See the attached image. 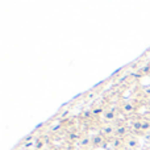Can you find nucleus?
Wrapping results in <instances>:
<instances>
[{
    "mask_svg": "<svg viewBox=\"0 0 150 150\" xmlns=\"http://www.w3.org/2000/svg\"><path fill=\"white\" fill-rule=\"evenodd\" d=\"M145 99L142 98V95H141L140 92H138V96H133V98H128V99H124L121 98L119 100V111L120 113H121L122 119L125 120H129L132 119V117L137 116V112L138 109H140V107L144 103H145Z\"/></svg>",
    "mask_w": 150,
    "mask_h": 150,
    "instance_id": "1",
    "label": "nucleus"
},
{
    "mask_svg": "<svg viewBox=\"0 0 150 150\" xmlns=\"http://www.w3.org/2000/svg\"><path fill=\"white\" fill-rule=\"evenodd\" d=\"M98 133H100L103 137H105V140L111 141L116 137V122H101L98 128Z\"/></svg>",
    "mask_w": 150,
    "mask_h": 150,
    "instance_id": "2",
    "label": "nucleus"
},
{
    "mask_svg": "<svg viewBox=\"0 0 150 150\" xmlns=\"http://www.w3.org/2000/svg\"><path fill=\"white\" fill-rule=\"evenodd\" d=\"M132 134V130H130V125L128 122V120L121 119L116 122V137L119 138H127L128 136Z\"/></svg>",
    "mask_w": 150,
    "mask_h": 150,
    "instance_id": "3",
    "label": "nucleus"
},
{
    "mask_svg": "<svg viewBox=\"0 0 150 150\" xmlns=\"http://www.w3.org/2000/svg\"><path fill=\"white\" fill-rule=\"evenodd\" d=\"M79 150H92V136L88 133V130H83L79 141L76 142Z\"/></svg>",
    "mask_w": 150,
    "mask_h": 150,
    "instance_id": "4",
    "label": "nucleus"
},
{
    "mask_svg": "<svg viewBox=\"0 0 150 150\" xmlns=\"http://www.w3.org/2000/svg\"><path fill=\"white\" fill-rule=\"evenodd\" d=\"M130 125V130H132V134L138 136V137H142L144 136V130H142V124H141V115L132 117V119L128 120Z\"/></svg>",
    "mask_w": 150,
    "mask_h": 150,
    "instance_id": "5",
    "label": "nucleus"
},
{
    "mask_svg": "<svg viewBox=\"0 0 150 150\" xmlns=\"http://www.w3.org/2000/svg\"><path fill=\"white\" fill-rule=\"evenodd\" d=\"M82 133H83L82 127L71 128V129H69L67 133H66V137H65V140H63V142L65 144H76L78 141H79Z\"/></svg>",
    "mask_w": 150,
    "mask_h": 150,
    "instance_id": "6",
    "label": "nucleus"
},
{
    "mask_svg": "<svg viewBox=\"0 0 150 150\" xmlns=\"http://www.w3.org/2000/svg\"><path fill=\"white\" fill-rule=\"evenodd\" d=\"M141 141L138 136L130 134L125 138V150H140Z\"/></svg>",
    "mask_w": 150,
    "mask_h": 150,
    "instance_id": "7",
    "label": "nucleus"
},
{
    "mask_svg": "<svg viewBox=\"0 0 150 150\" xmlns=\"http://www.w3.org/2000/svg\"><path fill=\"white\" fill-rule=\"evenodd\" d=\"M105 137L100 134V133H95L92 134V150H98V149H103V146L107 144Z\"/></svg>",
    "mask_w": 150,
    "mask_h": 150,
    "instance_id": "8",
    "label": "nucleus"
},
{
    "mask_svg": "<svg viewBox=\"0 0 150 150\" xmlns=\"http://www.w3.org/2000/svg\"><path fill=\"white\" fill-rule=\"evenodd\" d=\"M109 150H125V140L115 137L109 141Z\"/></svg>",
    "mask_w": 150,
    "mask_h": 150,
    "instance_id": "9",
    "label": "nucleus"
},
{
    "mask_svg": "<svg viewBox=\"0 0 150 150\" xmlns=\"http://www.w3.org/2000/svg\"><path fill=\"white\" fill-rule=\"evenodd\" d=\"M138 91H140V93L142 95V98L145 99V100H150V84L141 86V88Z\"/></svg>",
    "mask_w": 150,
    "mask_h": 150,
    "instance_id": "10",
    "label": "nucleus"
},
{
    "mask_svg": "<svg viewBox=\"0 0 150 150\" xmlns=\"http://www.w3.org/2000/svg\"><path fill=\"white\" fill-rule=\"evenodd\" d=\"M52 150H66V149H65V146L63 145H59V146H53Z\"/></svg>",
    "mask_w": 150,
    "mask_h": 150,
    "instance_id": "11",
    "label": "nucleus"
},
{
    "mask_svg": "<svg viewBox=\"0 0 150 150\" xmlns=\"http://www.w3.org/2000/svg\"><path fill=\"white\" fill-rule=\"evenodd\" d=\"M142 150H150V146H144Z\"/></svg>",
    "mask_w": 150,
    "mask_h": 150,
    "instance_id": "12",
    "label": "nucleus"
},
{
    "mask_svg": "<svg viewBox=\"0 0 150 150\" xmlns=\"http://www.w3.org/2000/svg\"><path fill=\"white\" fill-rule=\"evenodd\" d=\"M149 78H150V76H149Z\"/></svg>",
    "mask_w": 150,
    "mask_h": 150,
    "instance_id": "13",
    "label": "nucleus"
}]
</instances>
